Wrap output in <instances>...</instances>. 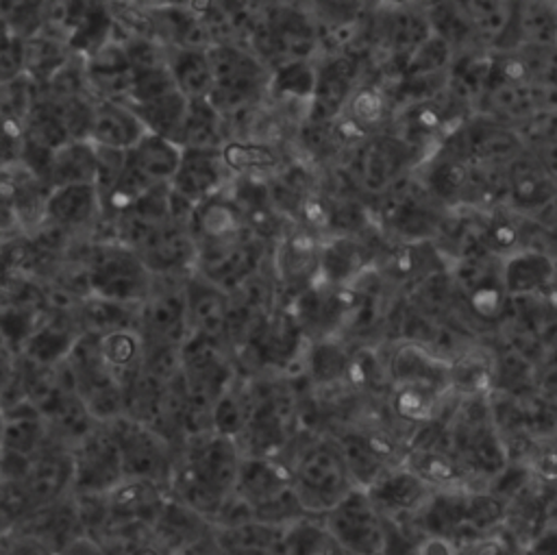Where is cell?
Masks as SVG:
<instances>
[{
    "instance_id": "1",
    "label": "cell",
    "mask_w": 557,
    "mask_h": 555,
    "mask_svg": "<svg viewBox=\"0 0 557 555\" xmlns=\"http://www.w3.org/2000/svg\"><path fill=\"white\" fill-rule=\"evenodd\" d=\"M242 457L237 442L231 437L213 431L196 435L183 457L172 466L168 494L213 522L235 490Z\"/></svg>"
},
{
    "instance_id": "2",
    "label": "cell",
    "mask_w": 557,
    "mask_h": 555,
    "mask_svg": "<svg viewBox=\"0 0 557 555\" xmlns=\"http://www.w3.org/2000/svg\"><path fill=\"white\" fill-rule=\"evenodd\" d=\"M292 488L309 516H324L357 488L342 448L331 435L309 437L285 464Z\"/></svg>"
},
{
    "instance_id": "3",
    "label": "cell",
    "mask_w": 557,
    "mask_h": 555,
    "mask_svg": "<svg viewBox=\"0 0 557 555\" xmlns=\"http://www.w3.org/2000/svg\"><path fill=\"white\" fill-rule=\"evenodd\" d=\"M233 494L261 525L285 529L309 516L292 488L287 466L278 459L242 457Z\"/></svg>"
},
{
    "instance_id": "4",
    "label": "cell",
    "mask_w": 557,
    "mask_h": 555,
    "mask_svg": "<svg viewBox=\"0 0 557 555\" xmlns=\"http://www.w3.org/2000/svg\"><path fill=\"white\" fill-rule=\"evenodd\" d=\"M213 85L207 100L224 118L261 102L268 96L270 70L239 44H213L207 48Z\"/></svg>"
},
{
    "instance_id": "5",
    "label": "cell",
    "mask_w": 557,
    "mask_h": 555,
    "mask_svg": "<svg viewBox=\"0 0 557 555\" xmlns=\"http://www.w3.org/2000/svg\"><path fill=\"white\" fill-rule=\"evenodd\" d=\"M326 535L348 555H385L389 522L376 511L363 488L348 492L333 509L320 516Z\"/></svg>"
},
{
    "instance_id": "6",
    "label": "cell",
    "mask_w": 557,
    "mask_h": 555,
    "mask_svg": "<svg viewBox=\"0 0 557 555\" xmlns=\"http://www.w3.org/2000/svg\"><path fill=\"white\" fill-rule=\"evenodd\" d=\"M72 488L81 496H102L124 481L122 455L107 424H94L70 451Z\"/></svg>"
},
{
    "instance_id": "7",
    "label": "cell",
    "mask_w": 557,
    "mask_h": 555,
    "mask_svg": "<svg viewBox=\"0 0 557 555\" xmlns=\"http://www.w3.org/2000/svg\"><path fill=\"white\" fill-rule=\"evenodd\" d=\"M104 424L117 442L124 479H144L168 488L174 459L165 437L152 427L135 422L126 416H120Z\"/></svg>"
},
{
    "instance_id": "8",
    "label": "cell",
    "mask_w": 557,
    "mask_h": 555,
    "mask_svg": "<svg viewBox=\"0 0 557 555\" xmlns=\"http://www.w3.org/2000/svg\"><path fill=\"white\" fill-rule=\"evenodd\" d=\"M361 61L350 50L331 52L315 63V83L305 111L309 124H333L342 120L350 98L359 89Z\"/></svg>"
},
{
    "instance_id": "9",
    "label": "cell",
    "mask_w": 557,
    "mask_h": 555,
    "mask_svg": "<svg viewBox=\"0 0 557 555\" xmlns=\"http://www.w3.org/2000/svg\"><path fill=\"white\" fill-rule=\"evenodd\" d=\"M413 152L416 146L396 133L372 135L355 148L350 157V174L363 192L379 196L413 168Z\"/></svg>"
},
{
    "instance_id": "10",
    "label": "cell",
    "mask_w": 557,
    "mask_h": 555,
    "mask_svg": "<svg viewBox=\"0 0 557 555\" xmlns=\"http://www.w3.org/2000/svg\"><path fill=\"white\" fill-rule=\"evenodd\" d=\"M150 272L135 250L124 246H102L89 266L87 283L96 298L111 303H133L150 292Z\"/></svg>"
},
{
    "instance_id": "11",
    "label": "cell",
    "mask_w": 557,
    "mask_h": 555,
    "mask_svg": "<svg viewBox=\"0 0 557 555\" xmlns=\"http://www.w3.org/2000/svg\"><path fill=\"white\" fill-rule=\"evenodd\" d=\"M376 511L389 522L400 525L403 520L413 522L422 507L433 496V490L413 474L405 464L387 468L379 479L363 488Z\"/></svg>"
},
{
    "instance_id": "12",
    "label": "cell",
    "mask_w": 557,
    "mask_h": 555,
    "mask_svg": "<svg viewBox=\"0 0 557 555\" xmlns=\"http://www.w3.org/2000/svg\"><path fill=\"white\" fill-rule=\"evenodd\" d=\"M228 176H231V170L224 163L222 148L220 150L185 148L181 152L176 174L170 181V189L178 198L196 207L198 202L222 194L226 189Z\"/></svg>"
},
{
    "instance_id": "13",
    "label": "cell",
    "mask_w": 557,
    "mask_h": 555,
    "mask_svg": "<svg viewBox=\"0 0 557 555\" xmlns=\"http://www.w3.org/2000/svg\"><path fill=\"white\" fill-rule=\"evenodd\" d=\"M137 257L148 272H178L187 266H196V239L189 231V224L168 220L154 229L139 246Z\"/></svg>"
},
{
    "instance_id": "14",
    "label": "cell",
    "mask_w": 557,
    "mask_h": 555,
    "mask_svg": "<svg viewBox=\"0 0 557 555\" xmlns=\"http://www.w3.org/2000/svg\"><path fill=\"white\" fill-rule=\"evenodd\" d=\"M185 307L189 333L202 335L213 342H224L228 337V294L205 281L202 276H191L185 285Z\"/></svg>"
},
{
    "instance_id": "15",
    "label": "cell",
    "mask_w": 557,
    "mask_h": 555,
    "mask_svg": "<svg viewBox=\"0 0 557 555\" xmlns=\"http://www.w3.org/2000/svg\"><path fill=\"white\" fill-rule=\"evenodd\" d=\"M168 498V488L144 481V479H124L111 492L104 494L107 520L122 525H152Z\"/></svg>"
},
{
    "instance_id": "16",
    "label": "cell",
    "mask_w": 557,
    "mask_h": 555,
    "mask_svg": "<svg viewBox=\"0 0 557 555\" xmlns=\"http://www.w3.org/2000/svg\"><path fill=\"white\" fill-rule=\"evenodd\" d=\"M146 128L137 113L120 100H102L91 107V120L87 128V141L109 150H131L141 137Z\"/></svg>"
},
{
    "instance_id": "17",
    "label": "cell",
    "mask_w": 557,
    "mask_h": 555,
    "mask_svg": "<svg viewBox=\"0 0 557 555\" xmlns=\"http://www.w3.org/2000/svg\"><path fill=\"white\" fill-rule=\"evenodd\" d=\"M507 200L513 209H546L557 198V183L542 168L537 157L524 150L505 165Z\"/></svg>"
},
{
    "instance_id": "18",
    "label": "cell",
    "mask_w": 557,
    "mask_h": 555,
    "mask_svg": "<svg viewBox=\"0 0 557 555\" xmlns=\"http://www.w3.org/2000/svg\"><path fill=\"white\" fill-rule=\"evenodd\" d=\"M555 261L537 250H513L503 257L500 279L507 298L540 296L555 283Z\"/></svg>"
},
{
    "instance_id": "19",
    "label": "cell",
    "mask_w": 557,
    "mask_h": 555,
    "mask_svg": "<svg viewBox=\"0 0 557 555\" xmlns=\"http://www.w3.org/2000/svg\"><path fill=\"white\" fill-rule=\"evenodd\" d=\"M33 509L46 507L59 501L61 492L72 485V455L65 451L41 448L22 481Z\"/></svg>"
},
{
    "instance_id": "20",
    "label": "cell",
    "mask_w": 557,
    "mask_h": 555,
    "mask_svg": "<svg viewBox=\"0 0 557 555\" xmlns=\"http://www.w3.org/2000/svg\"><path fill=\"white\" fill-rule=\"evenodd\" d=\"M87 83L104 96V100H126L133 85V67L124 46L107 41L85 61Z\"/></svg>"
},
{
    "instance_id": "21",
    "label": "cell",
    "mask_w": 557,
    "mask_h": 555,
    "mask_svg": "<svg viewBox=\"0 0 557 555\" xmlns=\"http://www.w3.org/2000/svg\"><path fill=\"white\" fill-rule=\"evenodd\" d=\"M96 150L87 139H74L57 148L50 157L46 183L50 189L67 185H96Z\"/></svg>"
},
{
    "instance_id": "22",
    "label": "cell",
    "mask_w": 557,
    "mask_h": 555,
    "mask_svg": "<svg viewBox=\"0 0 557 555\" xmlns=\"http://www.w3.org/2000/svg\"><path fill=\"white\" fill-rule=\"evenodd\" d=\"M183 148L170 139L146 133L131 150L126 161L152 185H170L176 174Z\"/></svg>"
},
{
    "instance_id": "23",
    "label": "cell",
    "mask_w": 557,
    "mask_h": 555,
    "mask_svg": "<svg viewBox=\"0 0 557 555\" xmlns=\"http://www.w3.org/2000/svg\"><path fill=\"white\" fill-rule=\"evenodd\" d=\"M100 194L96 185H67L50 189L46 215L59 226L89 224L100 211Z\"/></svg>"
},
{
    "instance_id": "24",
    "label": "cell",
    "mask_w": 557,
    "mask_h": 555,
    "mask_svg": "<svg viewBox=\"0 0 557 555\" xmlns=\"http://www.w3.org/2000/svg\"><path fill=\"white\" fill-rule=\"evenodd\" d=\"M168 67L172 72L176 89L187 100H200L209 96L213 74L207 48H174L168 59Z\"/></svg>"
},
{
    "instance_id": "25",
    "label": "cell",
    "mask_w": 557,
    "mask_h": 555,
    "mask_svg": "<svg viewBox=\"0 0 557 555\" xmlns=\"http://www.w3.org/2000/svg\"><path fill=\"white\" fill-rule=\"evenodd\" d=\"M222 126H224L222 115L218 113V109L207 98L189 100L176 144L183 150L185 148L220 150L224 146Z\"/></svg>"
},
{
    "instance_id": "26",
    "label": "cell",
    "mask_w": 557,
    "mask_h": 555,
    "mask_svg": "<svg viewBox=\"0 0 557 555\" xmlns=\"http://www.w3.org/2000/svg\"><path fill=\"white\" fill-rule=\"evenodd\" d=\"M100 353L111 370V374L120 381V385L141 370L144 366V342L135 329H117L104 335H98Z\"/></svg>"
},
{
    "instance_id": "27",
    "label": "cell",
    "mask_w": 557,
    "mask_h": 555,
    "mask_svg": "<svg viewBox=\"0 0 557 555\" xmlns=\"http://www.w3.org/2000/svg\"><path fill=\"white\" fill-rule=\"evenodd\" d=\"M187 102L189 100L181 91H172V94L157 98L152 102H146V104H128V102L126 104L137 113L146 133L159 135V137L176 144L185 113H187Z\"/></svg>"
},
{
    "instance_id": "28",
    "label": "cell",
    "mask_w": 557,
    "mask_h": 555,
    "mask_svg": "<svg viewBox=\"0 0 557 555\" xmlns=\"http://www.w3.org/2000/svg\"><path fill=\"white\" fill-rule=\"evenodd\" d=\"M67 329H70L67 324H59V322H48L37 326L24 344L26 359L44 368H54L57 363L65 361V357L70 355L78 337Z\"/></svg>"
},
{
    "instance_id": "29",
    "label": "cell",
    "mask_w": 557,
    "mask_h": 555,
    "mask_svg": "<svg viewBox=\"0 0 557 555\" xmlns=\"http://www.w3.org/2000/svg\"><path fill=\"white\" fill-rule=\"evenodd\" d=\"M313 83H315L313 61H289L270 70L268 96H276L283 100H298V102H305V109H307L313 91Z\"/></svg>"
},
{
    "instance_id": "30",
    "label": "cell",
    "mask_w": 557,
    "mask_h": 555,
    "mask_svg": "<svg viewBox=\"0 0 557 555\" xmlns=\"http://www.w3.org/2000/svg\"><path fill=\"white\" fill-rule=\"evenodd\" d=\"M109 30H111V20L107 11L98 4H83V13L72 24L70 46L91 57L96 50H100L109 41L107 39Z\"/></svg>"
},
{
    "instance_id": "31",
    "label": "cell",
    "mask_w": 557,
    "mask_h": 555,
    "mask_svg": "<svg viewBox=\"0 0 557 555\" xmlns=\"http://www.w3.org/2000/svg\"><path fill=\"white\" fill-rule=\"evenodd\" d=\"M81 320H83L85 333H94V335H104L117 329H135L131 316L124 311V305L102 300V298L89 300L81 311Z\"/></svg>"
},
{
    "instance_id": "32",
    "label": "cell",
    "mask_w": 557,
    "mask_h": 555,
    "mask_svg": "<svg viewBox=\"0 0 557 555\" xmlns=\"http://www.w3.org/2000/svg\"><path fill=\"white\" fill-rule=\"evenodd\" d=\"M172 91H178L172 78V72L168 67V61L148 70L133 72V85L128 91V104H146L157 98H163Z\"/></svg>"
},
{
    "instance_id": "33",
    "label": "cell",
    "mask_w": 557,
    "mask_h": 555,
    "mask_svg": "<svg viewBox=\"0 0 557 555\" xmlns=\"http://www.w3.org/2000/svg\"><path fill=\"white\" fill-rule=\"evenodd\" d=\"M37 329V307L11 305L0 309V337L9 348H24Z\"/></svg>"
},
{
    "instance_id": "34",
    "label": "cell",
    "mask_w": 557,
    "mask_h": 555,
    "mask_svg": "<svg viewBox=\"0 0 557 555\" xmlns=\"http://www.w3.org/2000/svg\"><path fill=\"white\" fill-rule=\"evenodd\" d=\"M522 551L524 548L505 527H498L457 546L459 555H522Z\"/></svg>"
},
{
    "instance_id": "35",
    "label": "cell",
    "mask_w": 557,
    "mask_h": 555,
    "mask_svg": "<svg viewBox=\"0 0 557 555\" xmlns=\"http://www.w3.org/2000/svg\"><path fill=\"white\" fill-rule=\"evenodd\" d=\"M24 63V50L9 30L0 28V83L15 78Z\"/></svg>"
},
{
    "instance_id": "36",
    "label": "cell",
    "mask_w": 557,
    "mask_h": 555,
    "mask_svg": "<svg viewBox=\"0 0 557 555\" xmlns=\"http://www.w3.org/2000/svg\"><path fill=\"white\" fill-rule=\"evenodd\" d=\"M24 133L13 118L0 120V165H9L22 157Z\"/></svg>"
},
{
    "instance_id": "37",
    "label": "cell",
    "mask_w": 557,
    "mask_h": 555,
    "mask_svg": "<svg viewBox=\"0 0 557 555\" xmlns=\"http://www.w3.org/2000/svg\"><path fill=\"white\" fill-rule=\"evenodd\" d=\"M54 555H109L102 542L89 533H81L74 540H70L65 546H61Z\"/></svg>"
},
{
    "instance_id": "38",
    "label": "cell",
    "mask_w": 557,
    "mask_h": 555,
    "mask_svg": "<svg viewBox=\"0 0 557 555\" xmlns=\"http://www.w3.org/2000/svg\"><path fill=\"white\" fill-rule=\"evenodd\" d=\"M170 555H224V551H222V546H220V542H218V538H215V531L211 529L207 535L194 540V542L187 544V546L176 548V551L170 553Z\"/></svg>"
},
{
    "instance_id": "39",
    "label": "cell",
    "mask_w": 557,
    "mask_h": 555,
    "mask_svg": "<svg viewBox=\"0 0 557 555\" xmlns=\"http://www.w3.org/2000/svg\"><path fill=\"white\" fill-rule=\"evenodd\" d=\"M418 555H459L457 546L442 538H420Z\"/></svg>"
},
{
    "instance_id": "40",
    "label": "cell",
    "mask_w": 557,
    "mask_h": 555,
    "mask_svg": "<svg viewBox=\"0 0 557 555\" xmlns=\"http://www.w3.org/2000/svg\"><path fill=\"white\" fill-rule=\"evenodd\" d=\"M11 555H54L50 548H46L41 542L28 538V535H22L17 538L9 548H7Z\"/></svg>"
},
{
    "instance_id": "41",
    "label": "cell",
    "mask_w": 557,
    "mask_h": 555,
    "mask_svg": "<svg viewBox=\"0 0 557 555\" xmlns=\"http://www.w3.org/2000/svg\"><path fill=\"white\" fill-rule=\"evenodd\" d=\"M326 533V531H324ZM320 555H348L344 548H339L329 535L324 538V542H322V548H320Z\"/></svg>"
},
{
    "instance_id": "42",
    "label": "cell",
    "mask_w": 557,
    "mask_h": 555,
    "mask_svg": "<svg viewBox=\"0 0 557 555\" xmlns=\"http://www.w3.org/2000/svg\"><path fill=\"white\" fill-rule=\"evenodd\" d=\"M0 555H11V553L4 548V551H0Z\"/></svg>"
},
{
    "instance_id": "43",
    "label": "cell",
    "mask_w": 557,
    "mask_h": 555,
    "mask_svg": "<svg viewBox=\"0 0 557 555\" xmlns=\"http://www.w3.org/2000/svg\"><path fill=\"white\" fill-rule=\"evenodd\" d=\"M0 422H2V407H0Z\"/></svg>"
},
{
    "instance_id": "44",
    "label": "cell",
    "mask_w": 557,
    "mask_h": 555,
    "mask_svg": "<svg viewBox=\"0 0 557 555\" xmlns=\"http://www.w3.org/2000/svg\"><path fill=\"white\" fill-rule=\"evenodd\" d=\"M0 455H2V444H0Z\"/></svg>"
}]
</instances>
